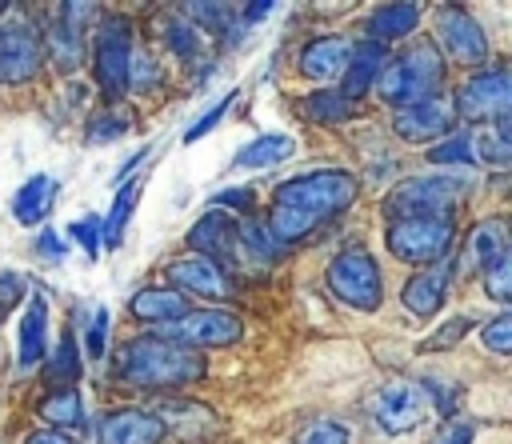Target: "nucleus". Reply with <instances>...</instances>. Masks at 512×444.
<instances>
[{"mask_svg":"<svg viewBox=\"0 0 512 444\" xmlns=\"http://www.w3.org/2000/svg\"><path fill=\"white\" fill-rule=\"evenodd\" d=\"M116 376L140 388H176L204 376V356L168 336H132L116 352Z\"/></svg>","mask_w":512,"mask_h":444,"instance_id":"f257e3e1","label":"nucleus"},{"mask_svg":"<svg viewBox=\"0 0 512 444\" xmlns=\"http://www.w3.org/2000/svg\"><path fill=\"white\" fill-rule=\"evenodd\" d=\"M444 84V56L436 52V44L420 40L412 44L408 52L384 60L380 76H376V92L396 104V108H408V104H420V100H432Z\"/></svg>","mask_w":512,"mask_h":444,"instance_id":"f03ea898","label":"nucleus"},{"mask_svg":"<svg viewBox=\"0 0 512 444\" xmlns=\"http://www.w3.org/2000/svg\"><path fill=\"white\" fill-rule=\"evenodd\" d=\"M356 192H360V184H356L352 172H344V168H320V172H300L292 180H280L272 200L284 204V208H296L312 224H320V220L340 216L344 208H352Z\"/></svg>","mask_w":512,"mask_h":444,"instance_id":"7ed1b4c3","label":"nucleus"},{"mask_svg":"<svg viewBox=\"0 0 512 444\" xmlns=\"http://www.w3.org/2000/svg\"><path fill=\"white\" fill-rule=\"evenodd\" d=\"M468 192L464 172H436V176H412L400 180L384 196V216L388 220H408V216H448Z\"/></svg>","mask_w":512,"mask_h":444,"instance_id":"20e7f679","label":"nucleus"},{"mask_svg":"<svg viewBox=\"0 0 512 444\" xmlns=\"http://www.w3.org/2000/svg\"><path fill=\"white\" fill-rule=\"evenodd\" d=\"M324 284H328V292H332L340 304H348V308H356V312H376V308L384 304L380 264H376V256H372L368 248H360V244H352V248H344V252H336V256L328 260Z\"/></svg>","mask_w":512,"mask_h":444,"instance_id":"39448f33","label":"nucleus"},{"mask_svg":"<svg viewBox=\"0 0 512 444\" xmlns=\"http://www.w3.org/2000/svg\"><path fill=\"white\" fill-rule=\"evenodd\" d=\"M456 240V224L452 216H408V220H392L384 232V244L396 260L404 264H440L452 252Z\"/></svg>","mask_w":512,"mask_h":444,"instance_id":"423d86ee","label":"nucleus"},{"mask_svg":"<svg viewBox=\"0 0 512 444\" xmlns=\"http://www.w3.org/2000/svg\"><path fill=\"white\" fill-rule=\"evenodd\" d=\"M132 24L124 16H104L92 40V64H96V84L108 100L124 96L132 88Z\"/></svg>","mask_w":512,"mask_h":444,"instance_id":"0eeeda50","label":"nucleus"},{"mask_svg":"<svg viewBox=\"0 0 512 444\" xmlns=\"http://www.w3.org/2000/svg\"><path fill=\"white\" fill-rule=\"evenodd\" d=\"M512 108V76L508 68H484L476 76H468L452 100V116L468 120V124H492L504 120Z\"/></svg>","mask_w":512,"mask_h":444,"instance_id":"6e6552de","label":"nucleus"},{"mask_svg":"<svg viewBox=\"0 0 512 444\" xmlns=\"http://www.w3.org/2000/svg\"><path fill=\"white\" fill-rule=\"evenodd\" d=\"M428 408H432V404H428L424 388L412 384V380H392V384H384V388L372 396V404H368L376 428H384L388 436H404V432L420 428V424L428 420Z\"/></svg>","mask_w":512,"mask_h":444,"instance_id":"1a4fd4ad","label":"nucleus"},{"mask_svg":"<svg viewBox=\"0 0 512 444\" xmlns=\"http://www.w3.org/2000/svg\"><path fill=\"white\" fill-rule=\"evenodd\" d=\"M160 336H168L192 352L196 348H224V344H236L244 336V320L228 308H200V312H188V316L164 324Z\"/></svg>","mask_w":512,"mask_h":444,"instance_id":"9d476101","label":"nucleus"},{"mask_svg":"<svg viewBox=\"0 0 512 444\" xmlns=\"http://www.w3.org/2000/svg\"><path fill=\"white\" fill-rule=\"evenodd\" d=\"M44 64V36L28 20L0 24V84H24Z\"/></svg>","mask_w":512,"mask_h":444,"instance_id":"9b49d317","label":"nucleus"},{"mask_svg":"<svg viewBox=\"0 0 512 444\" xmlns=\"http://www.w3.org/2000/svg\"><path fill=\"white\" fill-rule=\"evenodd\" d=\"M164 272H168V280H172L176 288H184V292H192V296H208V300L232 296V276H228V268H220L216 260H208V256H200V252H184V256L168 260Z\"/></svg>","mask_w":512,"mask_h":444,"instance_id":"f8f14e48","label":"nucleus"},{"mask_svg":"<svg viewBox=\"0 0 512 444\" xmlns=\"http://www.w3.org/2000/svg\"><path fill=\"white\" fill-rule=\"evenodd\" d=\"M452 104L432 96V100H420V104H408V108H396L392 116V132L408 144H428V140H440L448 128H452Z\"/></svg>","mask_w":512,"mask_h":444,"instance_id":"ddd939ff","label":"nucleus"},{"mask_svg":"<svg viewBox=\"0 0 512 444\" xmlns=\"http://www.w3.org/2000/svg\"><path fill=\"white\" fill-rule=\"evenodd\" d=\"M436 28H440L444 48H448L456 60H464V64H480V60L488 56V36H484L480 20H472L468 12H460V8H448V4H444V8H440Z\"/></svg>","mask_w":512,"mask_h":444,"instance_id":"4468645a","label":"nucleus"},{"mask_svg":"<svg viewBox=\"0 0 512 444\" xmlns=\"http://www.w3.org/2000/svg\"><path fill=\"white\" fill-rule=\"evenodd\" d=\"M448 284H452V264L440 260V264H428L424 272L408 276L404 288H400V304L408 316H432L444 296H448Z\"/></svg>","mask_w":512,"mask_h":444,"instance_id":"2eb2a0df","label":"nucleus"},{"mask_svg":"<svg viewBox=\"0 0 512 444\" xmlns=\"http://www.w3.org/2000/svg\"><path fill=\"white\" fill-rule=\"evenodd\" d=\"M188 244H192V252H200V256H208V260H216V264L224 268V260L232 264V260L240 256L236 220H228L224 212H204V216L192 224Z\"/></svg>","mask_w":512,"mask_h":444,"instance_id":"dca6fc26","label":"nucleus"},{"mask_svg":"<svg viewBox=\"0 0 512 444\" xmlns=\"http://www.w3.org/2000/svg\"><path fill=\"white\" fill-rule=\"evenodd\" d=\"M168 432L160 424L156 412H140V408H124V412H112L104 424H100V436L96 444H160Z\"/></svg>","mask_w":512,"mask_h":444,"instance_id":"f3484780","label":"nucleus"},{"mask_svg":"<svg viewBox=\"0 0 512 444\" xmlns=\"http://www.w3.org/2000/svg\"><path fill=\"white\" fill-rule=\"evenodd\" d=\"M84 12H88V4H64L56 12L52 28H48L44 52H52L64 72H72L80 64V52H84V20H76V16H84Z\"/></svg>","mask_w":512,"mask_h":444,"instance_id":"a211bd4d","label":"nucleus"},{"mask_svg":"<svg viewBox=\"0 0 512 444\" xmlns=\"http://www.w3.org/2000/svg\"><path fill=\"white\" fill-rule=\"evenodd\" d=\"M348 52H352V40L348 36H316L300 52V76L304 80H316V84L336 80L344 72V64H348Z\"/></svg>","mask_w":512,"mask_h":444,"instance_id":"6ab92c4d","label":"nucleus"},{"mask_svg":"<svg viewBox=\"0 0 512 444\" xmlns=\"http://www.w3.org/2000/svg\"><path fill=\"white\" fill-rule=\"evenodd\" d=\"M156 416H160L164 432H168V436H180V440L208 436V432L220 428V416H216L208 404H200V400H168Z\"/></svg>","mask_w":512,"mask_h":444,"instance_id":"aec40b11","label":"nucleus"},{"mask_svg":"<svg viewBox=\"0 0 512 444\" xmlns=\"http://www.w3.org/2000/svg\"><path fill=\"white\" fill-rule=\"evenodd\" d=\"M380 68H384V44H376V40L352 44L348 64H344V72H340V92H344L348 100H360V96L376 84Z\"/></svg>","mask_w":512,"mask_h":444,"instance_id":"412c9836","label":"nucleus"},{"mask_svg":"<svg viewBox=\"0 0 512 444\" xmlns=\"http://www.w3.org/2000/svg\"><path fill=\"white\" fill-rule=\"evenodd\" d=\"M56 192H60V184L48 176V172H36V176H28L20 188H16V196H12V216H16V224H40L48 212H52V204H56Z\"/></svg>","mask_w":512,"mask_h":444,"instance_id":"4be33fe9","label":"nucleus"},{"mask_svg":"<svg viewBox=\"0 0 512 444\" xmlns=\"http://www.w3.org/2000/svg\"><path fill=\"white\" fill-rule=\"evenodd\" d=\"M128 312H132L136 320H148V324H160V328H164V324L188 316L192 308H188V296L176 292V288H140V292L128 300Z\"/></svg>","mask_w":512,"mask_h":444,"instance_id":"5701e85b","label":"nucleus"},{"mask_svg":"<svg viewBox=\"0 0 512 444\" xmlns=\"http://www.w3.org/2000/svg\"><path fill=\"white\" fill-rule=\"evenodd\" d=\"M48 356V300L32 296L24 320H20V344H16V364L28 372Z\"/></svg>","mask_w":512,"mask_h":444,"instance_id":"b1692460","label":"nucleus"},{"mask_svg":"<svg viewBox=\"0 0 512 444\" xmlns=\"http://www.w3.org/2000/svg\"><path fill=\"white\" fill-rule=\"evenodd\" d=\"M292 152H296V140H292L288 132H264V136L248 140V144L232 156V164H236V168H272V164L288 160Z\"/></svg>","mask_w":512,"mask_h":444,"instance_id":"393cba45","label":"nucleus"},{"mask_svg":"<svg viewBox=\"0 0 512 444\" xmlns=\"http://www.w3.org/2000/svg\"><path fill=\"white\" fill-rule=\"evenodd\" d=\"M420 4H384V8H376L372 12V20H368V36L376 40V44H388V40H400V36H408L416 24H420Z\"/></svg>","mask_w":512,"mask_h":444,"instance_id":"a878e982","label":"nucleus"},{"mask_svg":"<svg viewBox=\"0 0 512 444\" xmlns=\"http://www.w3.org/2000/svg\"><path fill=\"white\" fill-rule=\"evenodd\" d=\"M300 116L316 124H344L356 116V100H348L340 88H316L300 100Z\"/></svg>","mask_w":512,"mask_h":444,"instance_id":"bb28decb","label":"nucleus"},{"mask_svg":"<svg viewBox=\"0 0 512 444\" xmlns=\"http://www.w3.org/2000/svg\"><path fill=\"white\" fill-rule=\"evenodd\" d=\"M508 252V224L500 220V216H488V220H480L476 228H472V236H468V264H476V268H488L496 256H504Z\"/></svg>","mask_w":512,"mask_h":444,"instance_id":"cd10ccee","label":"nucleus"},{"mask_svg":"<svg viewBox=\"0 0 512 444\" xmlns=\"http://www.w3.org/2000/svg\"><path fill=\"white\" fill-rule=\"evenodd\" d=\"M468 140H472L476 164H480V160H488V164H508V160H512V120H508V116L484 124L480 132H468Z\"/></svg>","mask_w":512,"mask_h":444,"instance_id":"c85d7f7f","label":"nucleus"},{"mask_svg":"<svg viewBox=\"0 0 512 444\" xmlns=\"http://www.w3.org/2000/svg\"><path fill=\"white\" fill-rule=\"evenodd\" d=\"M40 416H44L52 428L68 432V428H76V424L84 420V408H80V396H76L72 388H56V392H48V396L40 400Z\"/></svg>","mask_w":512,"mask_h":444,"instance_id":"c756f323","label":"nucleus"},{"mask_svg":"<svg viewBox=\"0 0 512 444\" xmlns=\"http://www.w3.org/2000/svg\"><path fill=\"white\" fill-rule=\"evenodd\" d=\"M164 44H168V52H176L180 60H200V56H204V36H200L196 20L172 16V20L164 24Z\"/></svg>","mask_w":512,"mask_h":444,"instance_id":"7c9ffc66","label":"nucleus"},{"mask_svg":"<svg viewBox=\"0 0 512 444\" xmlns=\"http://www.w3.org/2000/svg\"><path fill=\"white\" fill-rule=\"evenodd\" d=\"M136 192H140V184L136 180H128V184H120V192H116V200H112V212L100 220L104 224V244H120V236H124V224H128V216H132V208H136Z\"/></svg>","mask_w":512,"mask_h":444,"instance_id":"2f4dec72","label":"nucleus"},{"mask_svg":"<svg viewBox=\"0 0 512 444\" xmlns=\"http://www.w3.org/2000/svg\"><path fill=\"white\" fill-rule=\"evenodd\" d=\"M76 372H80V352H76V336H72V328H64V336H60V344H56V352H52V360H48V376L64 388L68 380H76Z\"/></svg>","mask_w":512,"mask_h":444,"instance_id":"473e14b6","label":"nucleus"},{"mask_svg":"<svg viewBox=\"0 0 512 444\" xmlns=\"http://www.w3.org/2000/svg\"><path fill=\"white\" fill-rule=\"evenodd\" d=\"M428 160L432 164H464V168H472L476 156H472L468 132H448V140H440L436 148H428Z\"/></svg>","mask_w":512,"mask_h":444,"instance_id":"72a5a7b5","label":"nucleus"},{"mask_svg":"<svg viewBox=\"0 0 512 444\" xmlns=\"http://www.w3.org/2000/svg\"><path fill=\"white\" fill-rule=\"evenodd\" d=\"M480 276H484V292H488L496 304H508V300H512V256H508V252L496 256L488 268H480Z\"/></svg>","mask_w":512,"mask_h":444,"instance_id":"f704fd0d","label":"nucleus"},{"mask_svg":"<svg viewBox=\"0 0 512 444\" xmlns=\"http://www.w3.org/2000/svg\"><path fill=\"white\" fill-rule=\"evenodd\" d=\"M68 236L96 260L100 256V248H104V224H100V216L92 212V216H80V220H72L68 224Z\"/></svg>","mask_w":512,"mask_h":444,"instance_id":"c9c22d12","label":"nucleus"},{"mask_svg":"<svg viewBox=\"0 0 512 444\" xmlns=\"http://www.w3.org/2000/svg\"><path fill=\"white\" fill-rule=\"evenodd\" d=\"M84 352H88L92 360H104V352H108V308H104V304H96V312H92V320H88Z\"/></svg>","mask_w":512,"mask_h":444,"instance_id":"e433bc0d","label":"nucleus"},{"mask_svg":"<svg viewBox=\"0 0 512 444\" xmlns=\"http://www.w3.org/2000/svg\"><path fill=\"white\" fill-rule=\"evenodd\" d=\"M480 340H484V348H488V352H500V356H504V352H512V316H508V312H500L492 324H484V328H480Z\"/></svg>","mask_w":512,"mask_h":444,"instance_id":"4c0bfd02","label":"nucleus"},{"mask_svg":"<svg viewBox=\"0 0 512 444\" xmlns=\"http://www.w3.org/2000/svg\"><path fill=\"white\" fill-rule=\"evenodd\" d=\"M232 100H236V92H228V96H224V100H216V104H212V108H208V112H204V116H200L196 124H188V132H184V144H192V140L208 136V132H212V128H216V124H220L224 116H228Z\"/></svg>","mask_w":512,"mask_h":444,"instance_id":"58836bf2","label":"nucleus"},{"mask_svg":"<svg viewBox=\"0 0 512 444\" xmlns=\"http://www.w3.org/2000/svg\"><path fill=\"white\" fill-rule=\"evenodd\" d=\"M300 444H352V436H348V428L336 424V420H316V424L304 428Z\"/></svg>","mask_w":512,"mask_h":444,"instance_id":"ea45409f","label":"nucleus"},{"mask_svg":"<svg viewBox=\"0 0 512 444\" xmlns=\"http://www.w3.org/2000/svg\"><path fill=\"white\" fill-rule=\"evenodd\" d=\"M468 328H472V320H468V316H452V320H448L444 328H436V332H432V336H428L420 348H424V352H440V348H452V344H456V340H460Z\"/></svg>","mask_w":512,"mask_h":444,"instance_id":"a19ab883","label":"nucleus"},{"mask_svg":"<svg viewBox=\"0 0 512 444\" xmlns=\"http://www.w3.org/2000/svg\"><path fill=\"white\" fill-rule=\"evenodd\" d=\"M420 388H424V396H428L432 408H440V412H456V400H460V388H456V384H444V380L428 376Z\"/></svg>","mask_w":512,"mask_h":444,"instance_id":"79ce46f5","label":"nucleus"},{"mask_svg":"<svg viewBox=\"0 0 512 444\" xmlns=\"http://www.w3.org/2000/svg\"><path fill=\"white\" fill-rule=\"evenodd\" d=\"M232 208V212H252L256 208V188H224L212 196V208Z\"/></svg>","mask_w":512,"mask_h":444,"instance_id":"37998d69","label":"nucleus"},{"mask_svg":"<svg viewBox=\"0 0 512 444\" xmlns=\"http://www.w3.org/2000/svg\"><path fill=\"white\" fill-rule=\"evenodd\" d=\"M24 300V280L16 272H0V320L8 308H16Z\"/></svg>","mask_w":512,"mask_h":444,"instance_id":"c03bdc74","label":"nucleus"},{"mask_svg":"<svg viewBox=\"0 0 512 444\" xmlns=\"http://www.w3.org/2000/svg\"><path fill=\"white\" fill-rule=\"evenodd\" d=\"M472 436H476V428H472L468 420H448V424L436 432L432 444H472Z\"/></svg>","mask_w":512,"mask_h":444,"instance_id":"a18cd8bd","label":"nucleus"},{"mask_svg":"<svg viewBox=\"0 0 512 444\" xmlns=\"http://www.w3.org/2000/svg\"><path fill=\"white\" fill-rule=\"evenodd\" d=\"M64 252H68V244L60 240V232L44 228V232L36 236V256H44V260H64Z\"/></svg>","mask_w":512,"mask_h":444,"instance_id":"49530a36","label":"nucleus"},{"mask_svg":"<svg viewBox=\"0 0 512 444\" xmlns=\"http://www.w3.org/2000/svg\"><path fill=\"white\" fill-rule=\"evenodd\" d=\"M24 444H76V440L68 432H60V428H36V432H28Z\"/></svg>","mask_w":512,"mask_h":444,"instance_id":"de8ad7c7","label":"nucleus"},{"mask_svg":"<svg viewBox=\"0 0 512 444\" xmlns=\"http://www.w3.org/2000/svg\"><path fill=\"white\" fill-rule=\"evenodd\" d=\"M128 124L124 120H96L92 128H88V140H112V136H120Z\"/></svg>","mask_w":512,"mask_h":444,"instance_id":"09e8293b","label":"nucleus"},{"mask_svg":"<svg viewBox=\"0 0 512 444\" xmlns=\"http://www.w3.org/2000/svg\"><path fill=\"white\" fill-rule=\"evenodd\" d=\"M268 12H272V4H268V0H264V4H248V8H244V24H256V20H260V16H268Z\"/></svg>","mask_w":512,"mask_h":444,"instance_id":"8fccbe9b","label":"nucleus"},{"mask_svg":"<svg viewBox=\"0 0 512 444\" xmlns=\"http://www.w3.org/2000/svg\"><path fill=\"white\" fill-rule=\"evenodd\" d=\"M4 8H8V4H4V0H0V12H4Z\"/></svg>","mask_w":512,"mask_h":444,"instance_id":"3c124183","label":"nucleus"}]
</instances>
